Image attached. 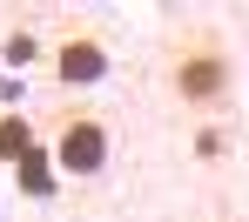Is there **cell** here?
I'll return each instance as SVG.
<instances>
[{"instance_id":"obj_2","label":"cell","mask_w":249,"mask_h":222,"mask_svg":"<svg viewBox=\"0 0 249 222\" xmlns=\"http://www.w3.org/2000/svg\"><path fill=\"white\" fill-rule=\"evenodd\" d=\"M108 162V121L101 115H61V128H54V169L61 175H94Z\"/></svg>"},{"instance_id":"obj_4","label":"cell","mask_w":249,"mask_h":222,"mask_svg":"<svg viewBox=\"0 0 249 222\" xmlns=\"http://www.w3.org/2000/svg\"><path fill=\"white\" fill-rule=\"evenodd\" d=\"M27 155H34V121H27V115H0V162L20 169Z\"/></svg>"},{"instance_id":"obj_3","label":"cell","mask_w":249,"mask_h":222,"mask_svg":"<svg viewBox=\"0 0 249 222\" xmlns=\"http://www.w3.org/2000/svg\"><path fill=\"white\" fill-rule=\"evenodd\" d=\"M47 61H54V81H61V88L81 94V88H94V81L108 74V41H101L94 27H74V34H61V41H54Z\"/></svg>"},{"instance_id":"obj_1","label":"cell","mask_w":249,"mask_h":222,"mask_svg":"<svg viewBox=\"0 0 249 222\" xmlns=\"http://www.w3.org/2000/svg\"><path fill=\"white\" fill-rule=\"evenodd\" d=\"M168 88H175L182 108H215L229 94V47L215 34H189L168 54Z\"/></svg>"},{"instance_id":"obj_5","label":"cell","mask_w":249,"mask_h":222,"mask_svg":"<svg viewBox=\"0 0 249 222\" xmlns=\"http://www.w3.org/2000/svg\"><path fill=\"white\" fill-rule=\"evenodd\" d=\"M34 54H41V41H34V34H14V41H7V61H20V68H27Z\"/></svg>"}]
</instances>
